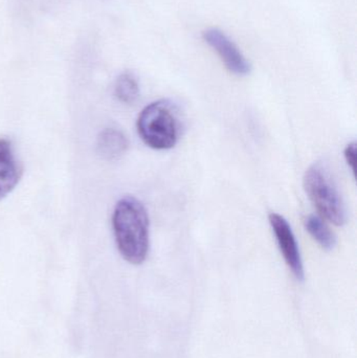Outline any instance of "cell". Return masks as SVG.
Instances as JSON below:
<instances>
[{
    "label": "cell",
    "mask_w": 357,
    "mask_h": 358,
    "mask_svg": "<svg viewBox=\"0 0 357 358\" xmlns=\"http://www.w3.org/2000/svg\"><path fill=\"white\" fill-rule=\"evenodd\" d=\"M344 157H345L346 163L348 167L351 170L354 176L356 173V143L352 142L347 145L345 150H344Z\"/></svg>",
    "instance_id": "30bf717a"
},
{
    "label": "cell",
    "mask_w": 357,
    "mask_h": 358,
    "mask_svg": "<svg viewBox=\"0 0 357 358\" xmlns=\"http://www.w3.org/2000/svg\"><path fill=\"white\" fill-rule=\"evenodd\" d=\"M117 250L130 264L140 265L149 252V217L144 204L136 198H122L112 215Z\"/></svg>",
    "instance_id": "6da1fadb"
},
{
    "label": "cell",
    "mask_w": 357,
    "mask_h": 358,
    "mask_svg": "<svg viewBox=\"0 0 357 358\" xmlns=\"http://www.w3.org/2000/svg\"><path fill=\"white\" fill-rule=\"evenodd\" d=\"M303 182L310 201L324 220L337 227H344L348 222L345 200L324 165L318 163L310 166L305 172Z\"/></svg>",
    "instance_id": "3957f363"
},
{
    "label": "cell",
    "mask_w": 357,
    "mask_h": 358,
    "mask_svg": "<svg viewBox=\"0 0 357 358\" xmlns=\"http://www.w3.org/2000/svg\"><path fill=\"white\" fill-rule=\"evenodd\" d=\"M136 127L143 142L154 150H170L180 140V117L175 105L168 100L155 101L145 107Z\"/></svg>",
    "instance_id": "7a4b0ae2"
},
{
    "label": "cell",
    "mask_w": 357,
    "mask_h": 358,
    "mask_svg": "<svg viewBox=\"0 0 357 358\" xmlns=\"http://www.w3.org/2000/svg\"><path fill=\"white\" fill-rule=\"evenodd\" d=\"M21 176L22 167L17 159L12 143L0 138V200L15 189Z\"/></svg>",
    "instance_id": "8992f818"
},
{
    "label": "cell",
    "mask_w": 357,
    "mask_h": 358,
    "mask_svg": "<svg viewBox=\"0 0 357 358\" xmlns=\"http://www.w3.org/2000/svg\"><path fill=\"white\" fill-rule=\"evenodd\" d=\"M305 229L312 239L326 252H331L337 245V238L326 221L318 215H309L306 217Z\"/></svg>",
    "instance_id": "ba28073f"
},
{
    "label": "cell",
    "mask_w": 357,
    "mask_h": 358,
    "mask_svg": "<svg viewBox=\"0 0 357 358\" xmlns=\"http://www.w3.org/2000/svg\"><path fill=\"white\" fill-rule=\"evenodd\" d=\"M115 96L125 104H132L140 96V83L131 71H125L117 78L115 86Z\"/></svg>",
    "instance_id": "9c48e42d"
},
{
    "label": "cell",
    "mask_w": 357,
    "mask_h": 358,
    "mask_svg": "<svg viewBox=\"0 0 357 358\" xmlns=\"http://www.w3.org/2000/svg\"><path fill=\"white\" fill-rule=\"evenodd\" d=\"M127 136L117 128H106L98 136L96 149L99 155L106 161H117L128 150Z\"/></svg>",
    "instance_id": "52a82bcc"
},
{
    "label": "cell",
    "mask_w": 357,
    "mask_h": 358,
    "mask_svg": "<svg viewBox=\"0 0 357 358\" xmlns=\"http://www.w3.org/2000/svg\"><path fill=\"white\" fill-rule=\"evenodd\" d=\"M268 221L285 263L299 281H304L305 271H304L303 260H302L299 243L291 224L282 215L278 213L270 214Z\"/></svg>",
    "instance_id": "277c9868"
},
{
    "label": "cell",
    "mask_w": 357,
    "mask_h": 358,
    "mask_svg": "<svg viewBox=\"0 0 357 358\" xmlns=\"http://www.w3.org/2000/svg\"><path fill=\"white\" fill-rule=\"evenodd\" d=\"M203 40L217 52L222 62L231 73L237 76H247L251 73V64L237 48L236 44L218 29L203 31Z\"/></svg>",
    "instance_id": "5b68a950"
}]
</instances>
